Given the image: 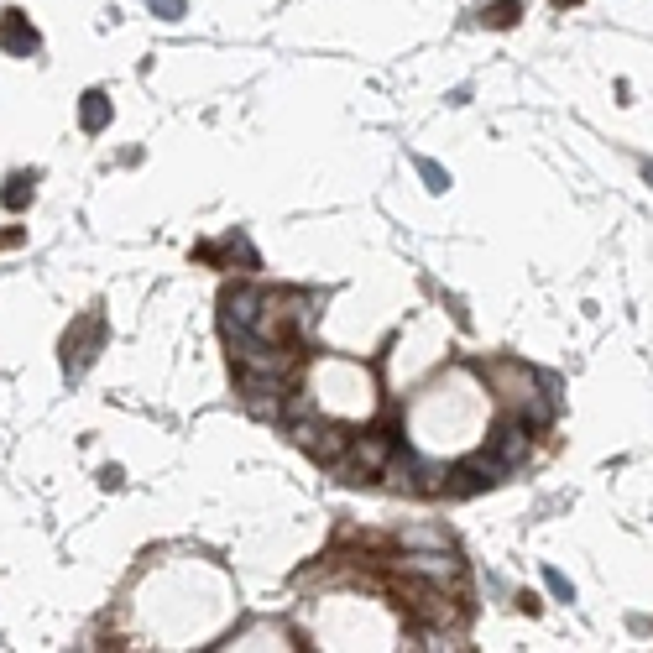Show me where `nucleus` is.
Returning <instances> with one entry per match:
<instances>
[{
  "mask_svg": "<svg viewBox=\"0 0 653 653\" xmlns=\"http://www.w3.org/2000/svg\"><path fill=\"white\" fill-rule=\"evenodd\" d=\"M6 53H16V58L37 53V32H32V21L21 11H6Z\"/></svg>",
  "mask_w": 653,
  "mask_h": 653,
  "instance_id": "nucleus-8",
  "label": "nucleus"
},
{
  "mask_svg": "<svg viewBox=\"0 0 653 653\" xmlns=\"http://www.w3.org/2000/svg\"><path fill=\"white\" fill-rule=\"evenodd\" d=\"M492 455L507 465V471H512V465H523L528 460V424H502L497 439H492Z\"/></svg>",
  "mask_w": 653,
  "mask_h": 653,
  "instance_id": "nucleus-6",
  "label": "nucleus"
},
{
  "mask_svg": "<svg viewBox=\"0 0 653 653\" xmlns=\"http://www.w3.org/2000/svg\"><path fill=\"white\" fill-rule=\"evenodd\" d=\"M79 126H84V131H105V126H110V100L100 95V89H89V95H84V105H79Z\"/></svg>",
  "mask_w": 653,
  "mask_h": 653,
  "instance_id": "nucleus-9",
  "label": "nucleus"
},
{
  "mask_svg": "<svg viewBox=\"0 0 653 653\" xmlns=\"http://www.w3.org/2000/svg\"><path fill=\"white\" fill-rule=\"evenodd\" d=\"M32 173H16V178H6V189H0V199H6V209H27L32 204Z\"/></svg>",
  "mask_w": 653,
  "mask_h": 653,
  "instance_id": "nucleus-10",
  "label": "nucleus"
},
{
  "mask_svg": "<svg viewBox=\"0 0 653 653\" xmlns=\"http://www.w3.org/2000/svg\"><path fill=\"white\" fill-rule=\"evenodd\" d=\"M230 345H236V351H230V356H236V366L251 371V377H283V371H293V361H298L293 351H277V345L262 340L256 330H236V335H230Z\"/></svg>",
  "mask_w": 653,
  "mask_h": 653,
  "instance_id": "nucleus-1",
  "label": "nucleus"
},
{
  "mask_svg": "<svg viewBox=\"0 0 653 653\" xmlns=\"http://www.w3.org/2000/svg\"><path fill=\"white\" fill-rule=\"evenodd\" d=\"M403 570H408V575L434 580V586H445V580H455V575H460V565H455L450 554H408V559H403Z\"/></svg>",
  "mask_w": 653,
  "mask_h": 653,
  "instance_id": "nucleus-7",
  "label": "nucleus"
},
{
  "mask_svg": "<svg viewBox=\"0 0 653 653\" xmlns=\"http://www.w3.org/2000/svg\"><path fill=\"white\" fill-rule=\"evenodd\" d=\"M100 340H105V330H100V319L89 314V319L79 324V330L63 340V366H68V377H79V371L100 356Z\"/></svg>",
  "mask_w": 653,
  "mask_h": 653,
  "instance_id": "nucleus-3",
  "label": "nucleus"
},
{
  "mask_svg": "<svg viewBox=\"0 0 653 653\" xmlns=\"http://www.w3.org/2000/svg\"><path fill=\"white\" fill-rule=\"evenodd\" d=\"M387 460H392V445H387L382 434H366L361 445H356V455H351V476H345V481L377 476V471H387Z\"/></svg>",
  "mask_w": 653,
  "mask_h": 653,
  "instance_id": "nucleus-5",
  "label": "nucleus"
},
{
  "mask_svg": "<svg viewBox=\"0 0 653 653\" xmlns=\"http://www.w3.org/2000/svg\"><path fill=\"white\" fill-rule=\"evenodd\" d=\"M152 6V16H162V21H178L183 16V0H147Z\"/></svg>",
  "mask_w": 653,
  "mask_h": 653,
  "instance_id": "nucleus-13",
  "label": "nucleus"
},
{
  "mask_svg": "<svg viewBox=\"0 0 653 653\" xmlns=\"http://www.w3.org/2000/svg\"><path fill=\"white\" fill-rule=\"evenodd\" d=\"M293 439H298V445L309 450L319 465H335L345 450H351V434L335 429V424H324V429H319V424H298V429H293Z\"/></svg>",
  "mask_w": 653,
  "mask_h": 653,
  "instance_id": "nucleus-2",
  "label": "nucleus"
},
{
  "mask_svg": "<svg viewBox=\"0 0 653 653\" xmlns=\"http://www.w3.org/2000/svg\"><path fill=\"white\" fill-rule=\"evenodd\" d=\"M256 314H262V293H251V288H230L220 298V319H225V335H236V330H251Z\"/></svg>",
  "mask_w": 653,
  "mask_h": 653,
  "instance_id": "nucleus-4",
  "label": "nucleus"
},
{
  "mask_svg": "<svg viewBox=\"0 0 653 653\" xmlns=\"http://www.w3.org/2000/svg\"><path fill=\"white\" fill-rule=\"evenodd\" d=\"M648 183H653V168H648Z\"/></svg>",
  "mask_w": 653,
  "mask_h": 653,
  "instance_id": "nucleus-15",
  "label": "nucleus"
},
{
  "mask_svg": "<svg viewBox=\"0 0 653 653\" xmlns=\"http://www.w3.org/2000/svg\"><path fill=\"white\" fill-rule=\"evenodd\" d=\"M544 580H549V591H554V596H565V601H570V580H565V575H559V570H549Z\"/></svg>",
  "mask_w": 653,
  "mask_h": 653,
  "instance_id": "nucleus-14",
  "label": "nucleus"
},
{
  "mask_svg": "<svg viewBox=\"0 0 653 653\" xmlns=\"http://www.w3.org/2000/svg\"><path fill=\"white\" fill-rule=\"evenodd\" d=\"M418 173H424V183H429V189H434V194H445V189H450V173H445V168H439V162H429V157H418Z\"/></svg>",
  "mask_w": 653,
  "mask_h": 653,
  "instance_id": "nucleus-11",
  "label": "nucleus"
},
{
  "mask_svg": "<svg viewBox=\"0 0 653 653\" xmlns=\"http://www.w3.org/2000/svg\"><path fill=\"white\" fill-rule=\"evenodd\" d=\"M486 21H492V27H512V21H518V0H502V6H492V11H486Z\"/></svg>",
  "mask_w": 653,
  "mask_h": 653,
  "instance_id": "nucleus-12",
  "label": "nucleus"
}]
</instances>
